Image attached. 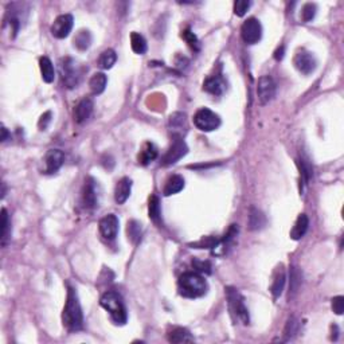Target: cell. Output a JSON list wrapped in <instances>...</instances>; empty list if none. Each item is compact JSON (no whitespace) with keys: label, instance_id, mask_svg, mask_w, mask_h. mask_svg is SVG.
Listing matches in <instances>:
<instances>
[{"label":"cell","instance_id":"6da1fadb","mask_svg":"<svg viewBox=\"0 0 344 344\" xmlns=\"http://www.w3.org/2000/svg\"><path fill=\"white\" fill-rule=\"evenodd\" d=\"M62 323H64L65 328L70 331V332L79 331L83 327L82 309H81V305H79L77 293L70 286H69L68 299H66L64 313H62Z\"/></svg>","mask_w":344,"mask_h":344},{"label":"cell","instance_id":"7a4b0ae2","mask_svg":"<svg viewBox=\"0 0 344 344\" xmlns=\"http://www.w3.org/2000/svg\"><path fill=\"white\" fill-rule=\"evenodd\" d=\"M178 291L180 296L187 299H196L200 296L206 295L207 282L205 277L195 272L183 273L178 280Z\"/></svg>","mask_w":344,"mask_h":344},{"label":"cell","instance_id":"3957f363","mask_svg":"<svg viewBox=\"0 0 344 344\" xmlns=\"http://www.w3.org/2000/svg\"><path fill=\"white\" fill-rule=\"evenodd\" d=\"M101 307L104 308L109 314L113 322L119 324V326H124L128 320V313L124 300L121 297L120 293L114 292V291H108L102 295L101 300H100Z\"/></svg>","mask_w":344,"mask_h":344},{"label":"cell","instance_id":"277c9868","mask_svg":"<svg viewBox=\"0 0 344 344\" xmlns=\"http://www.w3.org/2000/svg\"><path fill=\"white\" fill-rule=\"evenodd\" d=\"M226 297H227L228 310H230V314L234 319V322L247 326L250 322L249 310H247L246 305H245V300H243L242 295L238 292V289L227 288L226 289Z\"/></svg>","mask_w":344,"mask_h":344},{"label":"cell","instance_id":"5b68a950","mask_svg":"<svg viewBox=\"0 0 344 344\" xmlns=\"http://www.w3.org/2000/svg\"><path fill=\"white\" fill-rule=\"evenodd\" d=\"M60 73L62 83L69 89H73L78 85L81 81V70L78 68V64L73 58H62L60 62Z\"/></svg>","mask_w":344,"mask_h":344},{"label":"cell","instance_id":"8992f818","mask_svg":"<svg viewBox=\"0 0 344 344\" xmlns=\"http://www.w3.org/2000/svg\"><path fill=\"white\" fill-rule=\"evenodd\" d=\"M194 125L202 132H213L219 128L221 119L217 113L207 108L199 109L194 116Z\"/></svg>","mask_w":344,"mask_h":344},{"label":"cell","instance_id":"52a82bcc","mask_svg":"<svg viewBox=\"0 0 344 344\" xmlns=\"http://www.w3.org/2000/svg\"><path fill=\"white\" fill-rule=\"evenodd\" d=\"M188 148L187 144L184 142V140L182 137H174V142L172 146L169 147L168 151L165 152V155L161 159V165L164 167H168V165L175 164L178 161L187 155Z\"/></svg>","mask_w":344,"mask_h":344},{"label":"cell","instance_id":"ba28073f","mask_svg":"<svg viewBox=\"0 0 344 344\" xmlns=\"http://www.w3.org/2000/svg\"><path fill=\"white\" fill-rule=\"evenodd\" d=\"M241 35L242 39L246 42L247 45H255L261 41L262 37V26L260 20L255 18H250L245 20L241 27Z\"/></svg>","mask_w":344,"mask_h":344},{"label":"cell","instance_id":"9c48e42d","mask_svg":"<svg viewBox=\"0 0 344 344\" xmlns=\"http://www.w3.org/2000/svg\"><path fill=\"white\" fill-rule=\"evenodd\" d=\"M293 64H295L296 69L300 73L309 75L316 70L318 61H316V58H314L312 52L307 51V50H300V51L296 52L295 58H293Z\"/></svg>","mask_w":344,"mask_h":344},{"label":"cell","instance_id":"30bf717a","mask_svg":"<svg viewBox=\"0 0 344 344\" xmlns=\"http://www.w3.org/2000/svg\"><path fill=\"white\" fill-rule=\"evenodd\" d=\"M257 94L261 105L269 104L273 100L276 96V82L270 75H262L261 78L258 79Z\"/></svg>","mask_w":344,"mask_h":344},{"label":"cell","instance_id":"8fae6325","mask_svg":"<svg viewBox=\"0 0 344 344\" xmlns=\"http://www.w3.org/2000/svg\"><path fill=\"white\" fill-rule=\"evenodd\" d=\"M73 24H74V19L70 14H64L60 15L54 20L51 26V34L52 37L58 38V39H64L69 37V34L73 30Z\"/></svg>","mask_w":344,"mask_h":344},{"label":"cell","instance_id":"7c38bea8","mask_svg":"<svg viewBox=\"0 0 344 344\" xmlns=\"http://www.w3.org/2000/svg\"><path fill=\"white\" fill-rule=\"evenodd\" d=\"M98 228L101 236L105 240L112 241L117 237L119 233V218L114 214H108L104 218H101V221L98 223Z\"/></svg>","mask_w":344,"mask_h":344},{"label":"cell","instance_id":"4fadbf2b","mask_svg":"<svg viewBox=\"0 0 344 344\" xmlns=\"http://www.w3.org/2000/svg\"><path fill=\"white\" fill-rule=\"evenodd\" d=\"M45 172L46 174H54L62 167L65 161V154L61 150H50L45 155Z\"/></svg>","mask_w":344,"mask_h":344},{"label":"cell","instance_id":"5bb4252c","mask_svg":"<svg viewBox=\"0 0 344 344\" xmlns=\"http://www.w3.org/2000/svg\"><path fill=\"white\" fill-rule=\"evenodd\" d=\"M168 128L174 137H182V136L184 135L186 129H187L186 114L180 112H176L174 113V114H171L168 121Z\"/></svg>","mask_w":344,"mask_h":344},{"label":"cell","instance_id":"9a60e30c","mask_svg":"<svg viewBox=\"0 0 344 344\" xmlns=\"http://www.w3.org/2000/svg\"><path fill=\"white\" fill-rule=\"evenodd\" d=\"M82 203L86 209H94L98 203L97 188H96V182L93 179H88L85 182L82 191Z\"/></svg>","mask_w":344,"mask_h":344},{"label":"cell","instance_id":"2e32d148","mask_svg":"<svg viewBox=\"0 0 344 344\" xmlns=\"http://www.w3.org/2000/svg\"><path fill=\"white\" fill-rule=\"evenodd\" d=\"M94 104L93 100L89 97H85L83 100L78 102V105L75 106L74 109V120L75 123L82 124L83 121H86L90 117L92 112H93Z\"/></svg>","mask_w":344,"mask_h":344},{"label":"cell","instance_id":"e0dca14e","mask_svg":"<svg viewBox=\"0 0 344 344\" xmlns=\"http://www.w3.org/2000/svg\"><path fill=\"white\" fill-rule=\"evenodd\" d=\"M132 191V180L129 178H123L119 180L114 190V199L119 205H124L127 202Z\"/></svg>","mask_w":344,"mask_h":344},{"label":"cell","instance_id":"ac0fdd59","mask_svg":"<svg viewBox=\"0 0 344 344\" xmlns=\"http://www.w3.org/2000/svg\"><path fill=\"white\" fill-rule=\"evenodd\" d=\"M224 81L222 77L219 75H214V77H210L205 81L203 83V89L206 90L207 93L213 94V96H221L224 92Z\"/></svg>","mask_w":344,"mask_h":344},{"label":"cell","instance_id":"d6986e66","mask_svg":"<svg viewBox=\"0 0 344 344\" xmlns=\"http://www.w3.org/2000/svg\"><path fill=\"white\" fill-rule=\"evenodd\" d=\"M308 226H309V219H308V217L305 214H300L299 218L296 219L292 232H291V238L295 241L301 240V238L305 236V233H307Z\"/></svg>","mask_w":344,"mask_h":344},{"label":"cell","instance_id":"ffe728a7","mask_svg":"<svg viewBox=\"0 0 344 344\" xmlns=\"http://www.w3.org/2000/svg\"><path fill=\"white\" fill-rule=\"evenodd\" d=\"M183 188H184L183 176L172 175V176H169L168 180L165 182L163 194H164L165 196H171V195H175V194H178V192H180Z\"/></svg>","mask_w":344,"mask_h":344},{"label":"cell","instance_id":"44dd1931","mask_svg":"<svg viewBox=\"0 0 344 344\" xmlns=\"http://www.w3.org/2000/svg\"><path fill=\"white\" fill-rule=\"evenodd\" d=\"M285 281H286V276H285L284 268L281 265L280 268H277L276 272H274L273 282H272V288H270V291H272V293H273V296L276 299L277 297H280L282 291H284Z\"/></svg>","mask_w":344,"mask_h":344},{"label":"cell","instance_id":"7402d4cb","mask_svg":"<svg viewBox=\"0 0 344 344\" xmlns=\"http://www.w3.org/2000/svg\"><path fill=\"white\" fill-rule=\"evenodd\" d=\"M167 339L171 343H187V341H194V337L191 336V333L188 332L186 328L182 327H175L172 328L168 333H167Z\"/></svg>","mask_w":344,"mask_h":344},{"label":"cell","instance_id":"603a6c76","mask_svg":"<svg viewBox=\"0 0 344 344\" xmlns=\"http://www.w3.org/2000/svg\"><path fill=\"white\" fill-rule=\"evenodd\" d=\"M157 157V148L152 142H146L142 150L138 154V163L142 165L150 164L151 161H154Z\"/></svg>","mask_w":344,"mask_h":344},{"label":"cell","instance_id":"cb8c5ba5","mask_svg":"<svg viewBox=\"0 0 344 344\" xmlns=\"http://www.w3.org/2000/svg\"><path fill=\"white\" fill-rule=\"evenodd\" d=\"M266 217L262 211H260L255 207H251L250 213H249V227L250 230H261L265 227Z\"/></svg>","mask_w":344,"mask_h":344},{"label":"cell","instance_id":"d4e9b609","mask_svg":"<svg viewBox=\"0 0 344 344\" xmlns=\"http://www.w3.org/2000/svg\"><path fill=\"white\" fill-rule=\"evenodd\" d=\"M39 68H41V74L43 81L47 83H51L55 77V71H54V66L52 62L47 58V56H42L39 60Z\"/></svg>","mask_w":344,"mask_h":344},{"label":"cell","instance_id":"484cf974","mask_svg":"<svg viewBox=\"0 0 344 344\" xmlns=\"http://www.w3.org/2000/svg\"><path fill=\"white\" fill-rule=\"evenodd\" d=\"M106 82H108V78L104 73H96V74L92 75V78L89 81V88L92 90L93 94H101L102 92L106 88Z\"/></svg>","mask_w":344,"mask_h":344},{"label":"cell","instance_id":"4316f807","mask_svg":"<svg viewBox=\"0 0 344 344\" xmlns=\"http://www.w3.org/2000/svg\"><path fill=\"white\" fill-rule=\"evenodd\" d=\"M117 61V55L114 50L108 49L105 50V51L101 52V55L98 58V66L104 70H108V69H112L113 65L116 64Z\"/></svg>","mask_w":344,"mask_h":344},{"label":"cell","instance_id":"83f0119b","mask_svg":"<svg viewBox=\"0 0 344 344\" xmlns=\"http://www.w3.org/2000/svg\"><path fill=\"white\" fill-rule=\"evenodd\" d=\"M92 45V34L88 30H81L74 37V46L78 50H88Z\"/></svg>","mask_w":344,"mask_h":344},{"label":"cell","instance_id":"f1b7e54d","mask_svg":"<svg viewBox=\"0 0 344 344\" xmlns=\"http://www.w3.org/2000/svg\"><path fill=\"white\" fill-rule=\"evenodd\" d=\"M11 236V222H10V217H8L7 210H2V245L6 246Z\"/></svg>","mask_w":344,"mask_h":344},{"label":"cell","instance_id":"f546056e","mask_svg":"<svg viewBox=\"0 0 344 344\" xmlns=\"http://www.w3.org/2000/svg\"><path fill=\"white\" fill-rule=\"evenodd\" d=\"M131 46H132V50H133L136 54H138V55L146 54L147 41L144 39V37L138 34V33H132L131 34Z\"/></svg>","mask_w":344,"mask_h":344},{"label":"cell","instance_id":"4dcf8cb0","mask_svg":"<svg viewBox=\"0 0 344 344\" xmlns=\"http://www.w3.org/2000/svg\"><path fill=\"white\" fill-rule=\"evenodd\" d=\"M148 214H150V218L154 222L159 223L161 218V211H160V200L157 198L156 195H152L150 198V203H148Z\"/></svg>","mask_w":344,"mask_h":344},{"label":"cell","instance_id":"1f68e13d","mask_svg":"<svg viewBox=\"0 0 344 344\" xmlns=\"http://www.w3.org/2000/svg\"><path fill=\"white\" fill-rule=\"evenodd\" d=\"M297 165H299L300 176H301L303 184H308V182L312 179V175H313V169H312V165L308 163V160L303 159V157H301L300 160H297Z\"/></svg>","mask_w":344,"mask_h":344},{"label":"cell","instance_id":"d6a6232c","mask_svg":"<svg viewBox=\"0 0 344 344\" xmlns=\"http://www.w3.org/2000/svg\"><path fill=\"white\" fill-rule=\"evenodd\" d=\"M127 232H128V238H129L132 242L135 243V245L140 242L142 232H141V224L138 223V222H136V221L128 222Z\"/></svg>","mask_w":344,"mask_h":344},{"label":"cell","instance_id":"836d02e7","mask_svg":"<svg viewBox=\"0 0 344 344\" xmlns=\"http://www.w3.org/2000/svg\"><path fill=\"white\" fill-rule=\"evenodd\" d=\"M297 329H299V322H297L295 318H291L288 320V323H286V326H285L284 340L285 341L291 340L296 333H297Z\"/></svg>","mask_w":344,"mask_h":344},{"label":"cell","instance_id":"e575fe53","mask_svg":"<svg viewBox=\"0 0 344 344\" xmlns=\"http://www.w3.org/2000/svg\"><path fill=\"white\" fill-rule=\"evenodd\" d=\"M301 285V273H300L297 268H292V272H291V291H289V295L292 293V296L297 292V289L300 288Z\"/></svg>","mask_w":344,"mask_h":344},{"label":"cell","instance_id":"d590c367","mask_svg":"<svg viewBox=\"0 0 344 344\" xmlns=\"http://www.w3.org/2000/svg\"><path fill=\"white\" fill-rule=\"evenodd\" d=\"M218 241L215 237H206V238H202L199 242L192 243V246L198 247V249H214L217 246Z\"/></svg>","mask_w":344,"mask_h":344},{"label":"cell","instance_id":"8d00e7d4","mask_svg":"<svg viewBox=\"0 0 344 344\" xmlns=\"http://www.w3.org/2000/svg\"><path fill=\"white\" fill-rule=\"evenodd\" d=\"M316 11H318V8L316 6L312 3H307L301 10V18H303L304 22H310L312 19L314 18L316 15Z\"/></svg>","mask_w":344,"mask_h":344},{"label":"cell","instance_id":"74e56055","mask_svg":"<svg viewBox=\"0 0 344 344\" xmlns=\"http://www.w3.org/2000/svg\"><path fill=\"white\" fill-rule=\"evenodd\" d=\"M251 7V2L247 0H238L234 3V14L237 16H243L249 11V8Z\"/></svg>","mask_w":344,"mask_h":344},{"label":"cell","instance_id":"f35d334b","mask_svg":"<svg viewBox=\"0 0 344 344\" xmlns=\"http://www.w3.org/2000/svg\"><path fill=\"white\" fill-rule=\"evenodd\" d=\"M182 37H183V39L188 43V46L190 47H192L194 50H198L199 49V41L198 38H196V35L192 33V31L190 30V28H187V30L183 31V34H182Z\"/></svg>","mask_w":344,"mask_h":344},{"label":"cell","instance_id":"ab89813d","mask_svg":"<svg viewBox=\"0 0 344 344\" xmlns=\"http://www.w3.org/2000/svg\"><path fill=\"white\" fill-rule=\"evenodd\" d=\"M192 266H194V269H196L200 273H206L210 274L211 273V264L209 261H200V260H194L192 261Z\"/></svg>","mask_w":344,"mask_h":344},{"label":"cell","instance_id":"60d3db41","mask_svg":"<svg viewBox=\"0 0 344 344\" xmlns=\"http://www.w3.org/2000/svg\"><path fill=\"white\" fill-rule=\"evenodd\" d=\"M332 309L336 314H343L344 312V297L343 296H337L332 299Z\"/></svg>","mask_w":344,"mask_h":344},{"label":"cell","instance_id":"b9f144b4","mask_svg":"<svg viewBox=\"0 0 344 344\" xmlns=\"http://www.w3.org/2000/svg\"><path fill=\"white\" fill-rule=\"evenodd\" d=\"M51 112H46L42 114L41 119H39V123H38V127H39L41 131H45L46 128L49 127V124L51 123Z\"/></svg>","mask_w":344,"mask_h":344},{"label":"cell","instance_id":"7bdbcfd3","mask_svg":"<svg viewBox=\"0 0 344 344\" xmlns=\"http://www.w3.org/2000/svg\"><path fill=\"white\" fill-rule=\"evenodd\" d=\"M284 52H285V47L284 46H281V47H278V49L276 50V52H274V58H276L277 61H281L282 58H284Z\"/></svg>","mask_w":344,"mask_h":344},{"label":"cell","instance_id":"ee69618b","mask_svg":"<svg viewBox=\"0 0 344 344\" xmlns=\"http://www.w3.org/2000/svg\"><path fill=\"white\" fill-rule=\"evenodd\" d=\"M8 137H10V133H8L7 128H2V141H7Z\"/></svg>","mask_w":344,"mask_h":344}]
</instances>
